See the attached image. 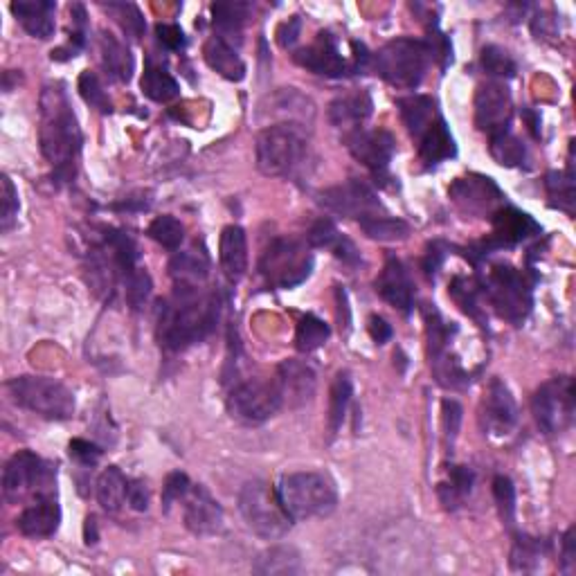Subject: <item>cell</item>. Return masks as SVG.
<instances>
[{"label": "cell", "instance_id": "cell-22", "mask_svg": "<svg viewBox=\"0 0 576 576\" xmlns=\"http://www.w3.org/2000/svg\"><path fill=\"white\" fill-rule=\"evenodd\" d=\"M493 246H513L531 234L540 232V225L529 214L516 210V207H500L493 216Z\"/></svg>", "mask_w": 576, "mask_h": 576}, {"label": "cell", "instance_id": "cell-30", "mask_svg": "<svg viewBox=\"0 0 576 576\" xmlns=\"http://www.w3.org/2000/svg\"><path fill=\"white\" fill-rule=\"evenodd\" d=\"M399 111L403 117V124L408 126V131L414 140H419L421 135L430 129V124L437 122L441 117L435 99L426 95H410L399 99Z\"/></svg>", "mask_w": 576, "mask_h": 576}, {"label": "cell", "instance_id": "cell-4", "mask_svg": "<svg viewBox=\"0 0 576 576\" xmlns=\"http://www.w3.org/2000/svg\"><path fill=\"white\" fill-rule=\"evenodd\" d=\"M7 392L21 408L50 421L75 417L77 401L72 390L50 376H16L7 383Z\"/></svg>", "mask_w": 576, "mask_h": 576}, {"label": "cell", "instance_id": "cell-49", "mask_svg": "<svg viewBox=\"0 0 576 576\" xmlns=\"http://www.w3.org/2000/svg\"><path fill=\"white\" fill-rule=\"evenodd\" d=\"M108 12L115 16V21L122 25V30L131 36V39H140L144 34V18L138 5L133 3H108L106 5Z\"/></svg>", "mask_w": 576, "mask_h": 576}, {"label": "cell", "instance_id": "cell-20", "mask_svg": "<svg viewBox=\"0 0 576 576\" xmlns=\"http://www.w3.org/2000/svg\"><path fill=\"white\" fill-rule=\"evenodd\" d=\"M277 385L282 390L284 405L288 408H302L309 403L315 394V372L313 369L300 363V360H284L277 367Z\"/></svg>", "mask_w": 576, "mask_h": 576}, {"label": "cell", "instance_id": "cell-56", "mask_svg": "<svg viewBox=\"0 0 576 576\" xmlns=\"http://www.w3.org/2000/svg\"><path fill=\"white\" fill-rule=\"evenodd\" d=\"M126 502L133 511H147L149 507V486L142 480H129V489H126Z\"/></svg>", "mask_w": 576, "mask_h": 576}, {"label": "cell", "instance_id": "cell-48", "mask_svg": "<svg viewBox=\"0 0 576 576\" xmlns=\"http://www.w3.org/2000/svg\"><path fill=\"white\" fill-rule=\"evenodd\" d=\"M482 68L489 72L491 77L509 79L516 75V61L509 57L507 50L498 48V45H486L482 50Z\"/></svg>", "mask_w": 576, "mask_h": 576}, {"label": "cell", "instance_id": "cell-51", "mask_svg": "<svg viewBox=\"0 0 576 576\" xmlns=\"http://www.w3.org/2000/svg\"><path fill=\"white\" fill-rule=\"evenodd\" d=\"M477 288L480 286L464 277H457L453 286H450V293H453L459 306H462L466 313H471L473 318H480V306H477V295H480V291H477Z\"/></svg>", "mask_w": 576, "mask_h": 576}, {"label": "cell", "instance_id": "cell-18", "mask_svg": "<svg viewBox=\"0 0 576 576\" xmlns=\"http://www.w3.org/2000/svg\"><path fill=\"white\" fill-rule=\"evenodd\" d=\"M185 527L196 536H214L223 529V509L214 495L201 484H192V489L183 500Z\"/></svg>", "mask_w": 576, "mask_h": 576}, {"label": "cell", "instance_id": "cell-26", "mask_svg": "<svg viewBox=\"0 0 576 576\" xmlns=\"http://www.w3.org/2000/svg\"><path fill=\"white\" fill-rule=\"evenodd\" d=\"M306 239H309V246L313 248H327L333 252V257H338L342 264L347 266H356L360 264V252L356 250L354 241L347 239L345 234H340V230L336 228V223L331 219H320L311 225L309 234H306Z\"/></svg>", "mask_w": 576, "mask_h": 576}, {"label": "cell", "instance_id": "cell-21", "mask_svg": "<svg viewBox=\"0 0 576 576\" xmlns=\"http://www.w3.org/2000/svg\"><path fill=\"white\" fill-rule=\"evenodd\" d=\"M376 293L401 313L412 311L414 284L408 270H405V266L396 257H387L381 275L376 277Z\"/></svg>", "mask_w": 576, "mask_h": 576}, {"label": "cell", "instance_id": "cell-40", "mask_svg": "<svg viewBox=\"0 0 576 576\" xmlns=\"http://www.w3.org/2000/svg\"><path fill=\"white\" fill-rule=\"evenodd\" d=\"M147 234H149V239H153V241L158 243V246L167 248L171 252L178 250L180 246H183V241H185L183 223H180L176 216H171V214L156 216V219L149 223Z\"/></svg>", "mask_w": 576, "mask_h": 576}, {"label": "cell", "instance_id": "cell-38", "mask_svg": "<svg viewBox=\"0 0 576 576\" xmlns=\"http://www.w3.org/2000/svg\"><path fill=\"white\" fill-rule=\"evenodd\" d=\"M360 228L367 234L369 239L376 241H401L410 234V225L403 219H396V216L390 214H376L369 216V219L358 221Z\"/></svg>", "mask_w": 576, "mask_h": 576}, {"label": "cell", "instance_id": "cell-45", "mask_svg": "<svg viewBox=\"0 0 576 576\" xmlns=\"http://www.w3.org/2000/svg\"><path fill=\"white\" fill-rule=\"evenodd\" d=\"M540 556H543V549H540V540L520 536L511 549V567L518 572H531L536 570L540 563Z\"/></svg>", "mask_w": 576, "mask_h": 576}, {"label": "cell", "instance_id": "cell-25", "mask_svg": "<svg viewBox=\"0 0 576 576\" xmlns=\"http://www.w3.org/2000/svg\"><path fill=\"white\" fill-rule=\"evenodd\" d=\"M59 522H61V509L57 500L39 498L18 516L16 527L21 534L30 538H48L59 529Z\"/></svg>", "mask_w": 576, "mask_h": 576}, {"label": "cell", "instance_id": "cell-59", "mask_svg": "<svg viewBox=\"0 0 576 576\" xmlns=\"http://www.w3.org/2000/svg\"><path fill=\"white\" fill-rule=\"evenodd\" d=\"M369 336H372L374 342H378V345H383V342H387V340L392 338V327L383 318H378V315H372V318H369Z\"/></svg>", "mask_w": 576, "mask_h": 576}, {"label": "cell", "instance_id": "cell-31", "mask_svg": "<svg viewBox=\"0 0 576 576\" xmlns=\"http://www.w3.org/2000/svg\"><path fill=\"white\" fill-rule=\"evenodd\" d=\"M257 574H270V576H286V574H300L302 572V556L295 547L288 545H275L261 552L252 567Z\"/></svg>", "mask_w": 576, "mask_h": 576}, {"label": "cell", "instance_id": "cell-41", "mask_svg": "<svg viewBox=\"0 0 576 576\" xmlns=\"http://www.w3.org/2000/svg\"><path fill=\"white\" fill-rule=\"evenodd\" d=\"M329 336H331L329 324L309 313V315H304L300 324H297L295 347L304 351V354H311V351L320 349L324 342L329 340Z\"/></svg>", "mask_w": 576, "mask_h": 576}, {"label": "cell", "instance_id": "cell-32", "mask_svg": "<svg viewBox=\"0 0 576 576\" xmlns=\"http://www.w3.org/2000/svg\"><path fill=\"white\" fill-rule=\"evenodd\" d=\"M169 273L180 286H198L210 273V261H207L205 252H198L194 248L178 252L169 261Z\"/></svg>", "mask_w": 576, "mask_h": 576}, {"label": "cell", "instance_id": "cell-27", "mask_svg": "<svg viewBox=\"0 0 576 576\" xmlns=\"http://www.w3.org/2000/svg\"><path fill=\"white\" fill-rule=\"evenodd\" d=\"M374 111V102L365 90L342 95L329 104V122L340 129H358Z\"/></svg>", "mask_w": 576, "mask_h": 576}, {"label": "cell", "instance_id": "cell-15", "mask_svg": "<svg viewBox=\"0 0 576 576\" xmlns=\"http://www.w3.org/2000/svg\"><path fill=\"white\" fill-rule=\"evenodd\" d=\"M345 144L351 156L363 162L367 169H372L376 176L385 174L396 151L394 135L385 129H363V126H358V129L345 133Z\"/></svg>", "mask_w": 576, "mask_h": 576}, {"label": "cell", "instance_id": "cell-35", "mask_svg": "<svg viewBox=\"0 0 576 576\" xmlns=\"http://www.w3.org/2000/svg\"><path fill=\"white\" fill-rule=\"evenodd\" d=\"M140 86H142V93L147 95L151 102H158V104H167L171 102V99H176L180 95L178 81L171 77L165 68L153 66L151 61L147 63V68H144Z\"/></svg>", "mask_w": 576, "mask_h": 576}, {"label": "cell", "instance_id": "cell-9", "mask_svg": "<svg viewBox=\"0 0 576 576\" xmlns=\"http://www.w3.org/2000/svg\"><path fill=\"white\" fill-rule=\"evenodd\" d=\"M484 293L500 318L513 324L525 322L531 311V284L518 268L500 264L493 266L489 277H486Z\"/></svg>", "mask_w": 576, "mask_h": 576}, {"label": "cell", "instance_id": "cell-33", "mask_svg": "<svg viewBox=\"0 0 576 576\" xmlns=\"http://www.w3.org/2000/svg\"><path fill=\"white\" fill-rule=\"evenodd\" d=\"M126 489H129V480L117 466H108L106 471L97 477V502L108 513H115L122 509L126 502Z\"/></svg>", "mask_w": 576, "mask_h": 576}, {"label": "cell", "instance_id": "cell-46", "mask_svg": "<svg viewBox=\"0 0 576 576\" xmlns=\"http://www.w3.org/2000/svg\"><path fill=\"white\" fill-rule=\"evenodd\" d=\"M79 93H81V97H84V102L97 108L99 113H111L113 111L111 99H108L102 81H99L95 72H90V70L81 72L79 75Z\"/></svg>", "mask_w": 576, "mask_h": 576}, {"label": "cell", "instance_id": "cell-57", "mask_svg": "<svg viewBox=\"0 0 576 576\" xmlns=\"http://www.w3.org/2000/svg\"><path fill=\"white\" fill-rule=\"evenodd\" d=\"M300 30H302L300 16L288 18V21L277 30V41H279V45H282V48H291V45H295L297 36H300Z\"/></svg>", "mask_w": 576, "mask_h": 576}, {"label": "cell", "instance_id": "cell-43", "mask_svg": "<svg viewBox=\"0 0 576 576\" xmlns=\"http://www.w3.org/2000/svg\"><path fill=\"white\" fill-rule=\"evenodd\" d=\"M122 284H124V297L131 309H142L153 291V282H151V275L147 273V268L135 266L122 277Z\"/></svg>", "mask_w": 576, "mask_h": 576}, {"label": "cell", "instance_id": "cell-7", "mask_svg": "<svg viewBox=\"0 0 576 576\" xmlns=\"http://www.w3.org/2000/svg\"><path fill=\"white\" fill-rule=\"evenodd\" d=\"M432 57L428 41L394 39L376 52V72L396 88H417L426 77Z\"/></svg>", "mask_w": 576, "mask_h": 576}, {"label": "cell", "instance_id": "cell-1", "mask_svg": "<svg viewBox=\"0 0 576 576\" xmlns=\"http://www.w3.org/2000/svg\"><path fill=\"white\" fill-rule=\"evenodd\" d=\"M219 304L198 286L176 284V293L162 304L158 315V340L169 351H183L201 342L212 331Z\"/></svg>", "mask_w": 576, "mask_h": 576}, {"label": "cell", "instance_id": "cell-50", "mask_svg": "<svg viewBox=\"0 0 576 576\" xmlns=\"http://www.w3.org/2000/svg\"><path fill=\"white\" fill-rule=\"evenodd\" d=\"M18 207H21V203H18V192L12 178L3 174V178H0V230L9 232L14 228Z\"/></svg>", "mask_w": 576, "mask_h": 576}, {"label": "cell", "instance_id": "cell-28", "mask_svg": "<svg viewBox=\"0 0 576 576\" xmlns=\"http://www.w3.org/2000/svg\"><path fill=\"white\" fill-rule=\"evenodd\" d=\"M205 63L212 70L219 72L223 79L241 81L246 77V63L239 57V52L232 48L230 41H223L221 36H212L203 45Z\"/></svg>", "mask_w": 576, "mask_h": 576}, {"label": "cell", "instance_id": "cell-14", "mask_svg": "<svg viewBox=\"0 0 576 576\" xmlns=\"http://www.w3.org/2000/svg\"><path fill=\"white\" fill-rule=\"evenodd\" d=\"M320 205L329 212L347 216V219H369V216L383 214V205L378 196L360 180H347V183L324 189L320 194Z\"/></svg>", "mask_w": 576, "mask_h": 576}, {"label": "cell", "instance_id": "cell-44", "mask_svg": "<svg viewBox=\"0 0 576 576\" xmlns=\"http://www.w3.org/2000/svg\"><path fill=\"white\" fill-rule=\"evenodd\" d=\"M491 156L500 162L502 167H520L527 160V149L516 135L500 133L491 138Z\"/></svg>", "mask_w": 576, "mask_h": 576}, {"label": "cell", "instance_id": "cell-23", "mask_svg": "<svg viewBox=\"0 0 576 576\" xmlns=\"http://www.w3.org/2000/svg\"><path fill=\"white\" fill-rule=\"evenodd\" d=\"M219 259H221V270L230 282L237 284L239 279H243L248 270V239L246 232L239 225H228L221 232L219 241Z\"/></svg>", "mask_w": 576, "mask_h": 576}, {"label": "cell", "instance_id": "cell-37", "mask_svg": "<svg viewBox=\"0 0 576 576\" xmlns=\"http://www.w3.org/2000/svg\"><path fill=\"white\" fill-rule=\"evenodd\" d=\"M545 187L547 194L552 198V205L563 210L567 214H574V201H576V192H574V169L570 162V169L567 171H549L545 176Z\"/></svg>", "mask_w": 576, "mask_h": 576}, {"label": "cell", "instance_id": "cell-54", "mask_svg": "<svg viewBox=\"0 0 576 576\" xmlns=\"http://www.w3.org/2000/svg\"><path fill=\"white\" fill-rule=\"evenodd\" d=\"M68 448H70V457L77 459V462L84 466H93L99 462V457H102V450H99L95 444H90V441L86 439H72Z\"/></svg>", "mask_w": 576, "mask_h": 576}, {"label": "cell", "instance_id": "cell-47", "mask_svg": "<svg viewBox=\"0 0 576 576\" xmlns=\"http://www.w3.org/2000/svg\"><path fill=\"white\" fill-rule=\"evenodd\" d=\"M493 498L498 502L500 518L504 520V525L513 527V520H516V486L509 480V477L498 475L493 480Z\"/></svg>", "mask_w": 576, "mask_h": 576}, {"label": "cell", "instance_id": "cell-42", "mask_svg": "<svg viewBox=\"0 0 576 576\" xmlns=\"http://www.w3.org/2000/svg\"><path fill=\"white\" fill-rule=\"evenodd\" d=\"M471 486L473 473L468 471L466 466H455L453 471H450V480L439 484V498L446 504V509H455L457 504L471 493Z\"/></svg>", "mask_w": 576, "mask_h": 576}, {"label": "cell", "instance_id": "cell-58", "mask_svg": "<svg viewBox=\"0 0 576 576\" xmlns=\"http://www.w3.org/2000/svg\"><path fill=\"white\" fill-rule=\"evenodd\" d=\"M576 567V552H574V527L565 531L563 536V552H561V572L574 574Z\"/></svg>", "mask_w": 576, "mask_h": 576}, {"label": "cell", "instance_id": "cell-55", "mask_svg": "<svg viewBox=\"0 0 576 576\" xmlns=\"http://www.w3.org/2000/svg\"><path fill=\"white\" fill-rule=\"evenodd\" d=\"M156 34L158 41L165 45L167 50H183L185 48V32L180 30L178 25H169V23H158L156 25Z\"/></svg>", "mask_w": 576, "mask_h": 576}, {"label": "cell", "instance_id": "cell-39", "mask_svg": "<svg viewBox=\"0 0 576 576\" xmlns=\"http://www.w3.org/2000/svg\"><path fill=\"white\" fill-rule=\"evenodd\" d=\"M250 7L246 3H214L212 5V16L214 25L219 27V36L223 41H228L230 36H239L241 27L246 23Z\"/></svg>", "mask_w": 576, "mask_h": 576}, {"label": "cell", "instance_id": "cell-5", "mask_svg": "<svg viewBox=\"0 0 576 576\" xmlns=\"http://www.w3.org/2000/svg\"><path fill=\"white\" fill-rule=\"evenodd\" d=\"M309 149L304 126L273 124L257 135V169L264 176H291Z\"/></svg>", "mask_w": 576, "mask_h": 576}, {"label": "cell", "instance_id": "cell-19", "mask_svg": "<svg viewBox=\"0 0 576 576\" xmlns=\"http://www.w3.org/2000/svg\"><path fill=\"white\" fill-rule=\"evenodd\" d=\"M295 61L300 63L302 68L315 72V75L322 77H342L347 75L349 63L342 57V52L338 48V41L333 39L331 34H318L315 43L306 45V48L297 50Z\"/></svg>", "mask_w": 576, "mask_h": 576}, {"label": "cell", "instance_id": "cell-34", "mask_svg": "<svg viewBox=\"0 0 576 576\" xmlns=\"http://www.w3.org/2000/svg\"><path fill=\"white\" fill-rule=\"evenodd\" d=\"M102 63L104 70L117 81H129L133 75V57L126 45L113 34H102Z\"/></svg>", "mask_w": 576, "mask_h": 576}, {"label": "cell", "instance_id": "cell-11", "mask_svg": "<svg viewBox=\"0 0 576 576\" xmlns=\"http://www.w3.org/2000/svg\"><path fill=\"white\" fill-rule=\"evenodd\" d=\"M531 408H534L536 423L547 432V435H556V432L570 428L574 419L572 378L556 376L545 385H540L534 394V401H531Z\"/></svg>", "mask_w": 576, "mask_h": 576}, {"label": "cell", "instance_id": "cell-24", "mask_svg": "<svg viewBox=\"0 0 576 576\" xmlns=\"http://www.w3.org/2000/svg\"><path fill=\"white\" fill-rule=\"evenodd\" d=\"M16 21L23 25V30L34 36V39H50L54 34V9L57 5L52 0H18L9 5Z\"/></svg>", "mask_w": 576, "mask_h": 576}, {"label": "cell", "instance_id": "cell-52", "mask_svg": "<svg viewBox=\"0 0 576 576\" xmlns=\"http://www.w3.org/2000/svg\"><path fill=\"white\" fill-rule=\"evenodd\" d=\"M189 489H192V482H189V477L185 473L176 471L167 475L165 486H162V507H165V511L174 507L176 502H183Z\"/></svg>", "mask_w": 576, "mask_h": 576}, {"label": "cell", "instance_id": "cell-10", "mask_svg": "<svg viewBox=\"0 0 576 576\" xmlns=\"http://www.w3.org/2000/svg\"><path fill=\"white\" fill-rule=\"evenodd\" d=\"M313 257L300 241L275 239L259 259V273L268 286L293 288L311 275Z\"/></svg>", "mask_w": 576, "mask_h": 576}, {"label": "cell", "instance_id": "cell-36", "mask_svg": "<svg viewBox=\"0 0 576 576\" xmlns=\"http://www.w3.org/2000/svg\"><path fill=\"white\" fill-rule=\"evenodd\" d=\"M351 394H354V385H351V378L347 372H340L333 378L331 385V396H329V432L331 435H338V430L342 428V421L347 417V408L351 403Z\"/></svg>", "mask_w": 576, "mask_h": 576}, {"label": "cell", "instance_id": "cell-17", "mask_svg": "<svg viewBox=\"0 0 576 576\" xmlns=\"http://www.w3.org/2000/svg\"><path fill=\"white\" fill-rule=\"evenodd\" d=\"M480 419L484 430L493 437H504L516 428L518 405L507 385L500 378H493L484 392Z\"/></svg>", "mask_w": 576, "mask_h": 576}, {"label": "cell", "instance_id": "cell-12", "mask_svg": "<svg viewBox=\"0 0 576 576\" xmlns=\"http://www.w3.org/2000/svg\"><path fill=\"white\" fill-rule=\"evenodd\" d=\"M52 482L50 466L36 457L30 450H21L9 459L3 473V493L5 500L18 504L41 489V486Z\"/></svg>", "mask_w": 576, "mask_h": 576}, {"label": "cell", "instance_id": "cell-3", "mask_svg": "<svg viewBox=\"0 0 576 576\" xmlns=\"http://www.w3.org/2000/svg\"><path fill=\"white\" fill-rule=\"evenodd\" d=\"M277 493L293 520L324 518L333 513L338 504V491L331 477L313 471L284 475Z\"/></svg>", "mask_w": 576, "mask_h": 576}, {"label": "cell", "instance_id": "cell-53", "mask_svg": "<svg viewBox=\"0 0 576 576\" xmlns=\"http://www.w3.org/2000/svg\"><path fill=\"white\" fill-rule=\"evenodd\" d=\"M441 421H444L446 444L453 446L459 435V426H462V405L453 399H446L441 403Z\"/></svg>", "mask_w": 576, "mask_h": 576}, {"label": "cell", "instance_id": "cell-8", "mask_svg": "<svg viewBox=\"0 0 576 576\" xmlns=\"http://www.w3.org/2000/svg\"><path fill=\"white\" fill-rule=\"evenodd\" d=\"M282 405L284 399L277 378H246L234 385L228 396L232 419L246 423V426H259L275 417Z\"/></svg>", "mask_w": 576, "mask_h": 576}, {"label": "cell", "instance_id": "cell-16", "mask_svg": "<svg viewBox=\"0 0 576 576\" xmlns=\"http://www.w3.org/2000/svg\"><path fill=\"white\" fill-rule=\"evenodd\" d=\"M450 198L459 210L471 216H493L500 210L502 192L489 176H466L457 178L450 187Z\"/></svg>", "mask_w": 576, "mask_h": 576}, {"label": "cell", "instance_id": "cell-6", "mask_svg": "<svg viewBox=\"0 0 576 576\" xmlns=\"http://www.w3.org/2000/svg\"><path fill=\"white\" fill-rule=\"evenodd\" d=\"M239 511L252 534L264 540L284 538L293 522L282 500H279V493L261 480L243 484L239 493Z\"/></svg>", "mask_w": 576, "mask_h": 576}, {"label": "cell", "instance_id": "cell-29", "mask_svg": "<svg viewBox=\"0 0 576 576\" xmlns=\"http://www.w3.org/2000/svg\"><path fill=\"white\" fill-rule=\"evenodd\" d=\"M419 142V158L423 165L435 167L439 162L455 156V140L450 135L444 117H439L437 122L430 124V129L421 135Z\"/></svg>", "mask_w": 576, "mask_h": 576}, {"label": "cell", "instance_id": "cell-2", "mask_svg": "<svg viewBox=\"0 0 576 576\" xmlns=\"http://www.w3.org/2000/svg\"><path fill=\"white\" fill-rule=\"evenodd\" d=\"M41 153L54 169L70 171L81 151V129L77 115L61 81H50L41 93Z\"/></svg>", "mask_w": 576, "mask_h": 576}, {"label": "cell", "instance_id": "cell-13", "mask_svg": "<svg viewBox=\"0 0 576 576\" xmlns=\"http://www.w3.org/2000/svg\"><path fill=\"white\" fill-rule=\"evenodd\" d=\"M513 115V102L507 84L502 81H486L475 93V126L482 133L495 138L507 133Z\"/></svg>", "mask_w": 576, "mask_h": 576}]
</instances>
